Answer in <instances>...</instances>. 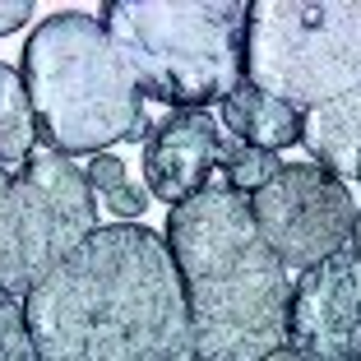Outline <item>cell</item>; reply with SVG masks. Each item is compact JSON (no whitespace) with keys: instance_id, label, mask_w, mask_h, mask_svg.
<instances>
[{"instance_id":"obj_12","label":"cell","mask_w":361,"mask_h":361,"mask_svg":"<svg viewBox=\"0 0 361 361\" xmlns=\"http://www.w3.org/2000/svg\"><path fill=\"white\" fill-rule=\"evenodd\" d=\"M32 149H37V121H32L23 79L14 65L0 61V167L23 162Z\"/></svg>"},{"instance_id":"obj_14","label":"cell","mask_w":361,"mask_h":361,"mask_svg":"<svg viewBox=\"0 0 361 361\" xmlns=\"http://www.w3.org/2000/svg\"><path fill=\"white\" fill-rule=\"evenodd\" d=\"M283 167V162L274 158V153H264V149H245V144H227V153H223V162H218V171H223V185H232L236 195H245V200H250V195L259 190V185H264L269 176H274V171Z\"/></svg>"},{"instance_id":"obj_9","label":"cell","mask_w":361,"mask_h":361,"mask_svg":"<svg viewBox=\"0 0 361 361\" xmlns=\"http://www.w3.org/2000/svg\"><path fill=\"white\" fill-rule=\"evenodd\" d=\"M227 153L223 126L209 111H171L144 139V195L162 204H185L204 190Z\"/></svg>"},{"instance_id":"obj_4","label":"cell","mask_w":361,"mask_h":361,"mask_svg":"<svg viewBox=\"0 0 361 361\" xmlns=\"http://www.w3.org/2000/svg\"><path fill=\"white\" fill-rule=\"evenodd\" d=\"M97 14L139 93L176 111H204L245 79V5L236 0H116Z\"/></svg>"},{"instance_id":"obj_10","label":"cell","mask_w":361,"mask_h":361,"mask_svg":"<svg viewBox=\"0 0 361 361\" xmlns=\"http://www.w3.org/2000/svg\"><path fill=\"white\" fill-rule=\"evenodd\" d=\"M301 144L315 158V167L334 171L338 180L343 176L361 180V88L306 111L301 116Z\"/></svg>"},{"instance_id":"obj_6","label":"cell","mask_w":361,"mask_h":361,"mask_svg":"<svg viewBox=\"0 0 361 361\" xmlns=\"http://www.w3.org/2000/svg\"><path fill=\"white\" fill-rule=\"evenodd\" d=\"M93 232H97V195L88 185L84 167L56 149H32L10 176L0 297L23 301Z\"/></svg>"},{"instance_id":"obj_1","label":"cell","mask_w":361,"mask_h":361,"mask_svg":"<svg viewBox=\"0 0 361 361\" xmlns=\"http://www.w3.org/2000/svg\"><path fill=\"white\" fill-rule=\"evenodd\" d=\"M37 361H195L190 310L167 241L97 227L23 297Z\"/></svg>"},{"instance_id":"obj_7","label":"cell","mask_w":361,"mask_h":361,"mask_svg":"<svg viewBox=\"0 0 361 361\" xmlns=\"http://www.w3.org/2000/svg\"><path fill=\"white\" fill-rule=\"evenodd\" d=\"M250 213L283 269H315L352 241L357 204L334 171L315 162H283L250 195Z\"/></svg>"},{"instance_id":"obj_11","label":"cell","mask_w":361,"mask_h":361,"mask_svg":"<svg viewBox=\"0 0 361 361\" xmlns=\"http://www.w3.org/2000/svg\"><path fill=\"white\" fill-rule=\"evenodd\" d=\"M218 126H227V135H232L236 144H245V149L278 153V149H287V144L301 139V111L278 102V97H269V93H259L255 84L241 79V84L223 97V121H218Z\"/></svg>"},{"instance_id":"obj_2","label":"cell","mask_w":361,"mask_h":361,"mask_svg":"<svg viewBox=\"0 0 361 361\" xmlns=\"http://www.w3.org/2000/svg\"><path fill=\"white\" fill-rule=\"evenodd\" d=\"M162 241L185 292L195 361H259L287 343L292 283L245 195L213 176L167 213Z\"/></svg>"},{"instance_id":"obj_18","label":"cell","mask_w":361,"mask_h":361,"mask_svg":"<svg viewBox=\"0 0 361 361\" xmlns=\"http://www.w3.org/2000/svg\"><path fill=\"white\" fill-rule=\"evenodd\" d=\"M259 361H306V357H297L292 348H278V352H269V357H259Z\"/></svg>"},{"instance_id":"obj_13","label":"cell","mask_w":361,"mask_h":361,"mask_svg":"<svg viewBox=\"0 0 361 361\" xmlns=\"http://www.w3.org/2000/svg\"><path fill=\"white\" fill-rule=\"evenodd\" d=\"M84 176H88V185H93V195L116 213V218H139V213L149 209V195L126 176V162H121L116 153H93Z\"/></svg>"},{"instance_id":"obj_15","label":"cell","mask_w":361,"mask_h":361,"mask_svg":"<svg viewBox=\"0 0 361 361\" xmlns=\"http://www.w3.org/2000/svg\"><path fill=\"white\" fill-rule=\"evenodd\" d=\"M0 361H37L28 319H23V301L10 297H0Z\"/></svg>"},{"instance_id":"obj_8","label":"cell","mask_w":361,"mask_h":361,"mask_svg":"<svg viewBox=\"0 0 361 361\" xmlns=\"http://www.w3.org/2000/svg\"><path fill=\"white\" fill-rule=\"evenodd\" d=\"M287 343L306 361H361V255L306 269L287 301Z\"/></svg>"},{"instance_id":"obj_19","label":"cell","mask_w":361,"mask_h":361,"mask_svg":"<svg viewBox=\"0 0 361 361\" xmlns=\"http://www.w3.org/2000/svg\"><path fill=\"white\" fill-rule=\"evenodd\" d=\"M352 255H361V213H357V223H352Z\"/></svg>"},{"instance_id":"obj_16","label":"cell","mask_w":361,"mask_h":361,"mask_svg":"<svg viewBox=\"0 0 361 361\" xmlns=\"http://www.w3.org/2000/svg\"><path fill=\"white\" fill-rule=\"evenodd\" d=\"M32 19V0H0V37Z\"/></svg>"},{"instance_id":"obj_3","label":"cell","mask_w":361,"mask_h":361,"mask_svg":"<svg viewBox=\"0 0 361 361\" xmlns=\"http://www.w3.org/2000/svg\"><path fill=\"white\" fill-rule=\"evenodd\" d=\"M19 79L37 135L65 158L144 139V93L93 14H47L23 47Z\"/></svg>"},{"instance_id":"obj_5","label":"cell","mask_w":361,"mask_h":361,"mask_svg":"<svg viewBox=\"0 0 361 361\" xmlns=\"http://www.w3.org/2000/svg\"><path fill=\"white\" fill-rule=\"evenodd\" d=\"M245 84L315 111L361 88V0L245 5Z\"/></svg>"},{"instance_id":"obj_17","label":"cell","mask_w":361,"mask_h":361,"mask_svg":"<svg viewBox=\"0 0 361 361\" xmlns=\"http://www.w3.org/2000/svg\"><path fill=\"white\" fill-rule=\"evenodd\" d=\"M5 223H10V171L0 167V250H5Z\"/></svg>"}]
</instances>
